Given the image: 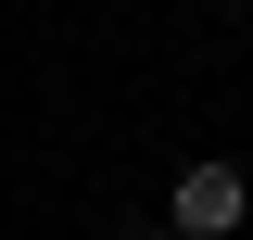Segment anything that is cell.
I'll use <instances>...</instances> for the list:
<instances>
[{"instance_id": "obj_1", "label": "cell", "mask_w": 253, "mask_h": 240, "mask_svg": "<svg viewBox=\"0 0 253 240\" xmlns=\"http://www.w3.org/2000/svg\"><path fill=\"white\" fill-rule=\"evenodd\" d=\"M253 228V177L241 164H177V190H165V240H241Z\"/></svg>"}, {"instance_id": "obj_2", "label": "cell", "mask_w": 253, "mask_h": 240, "mask_svg": "<svg viewBox=\"0 0 253 240\" xmlns=\"http://www.w3.org/2000/svg\"><path fill=\"white\" fill-rule=\"evenodd\" d=\"M114 240H165V228H114Z\"/></svg>"}]
</instances>
